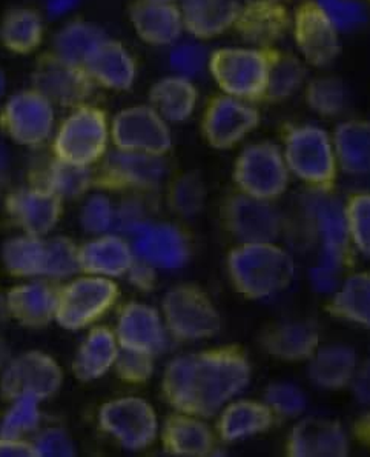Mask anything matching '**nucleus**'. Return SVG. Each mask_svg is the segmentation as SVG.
Wrapping results in <instances>:
<instances>
[{
  "mask_svg": "<svg viewBox=\"0 0 370 457\" xmlns=\"http://www.w3.org/2000/svg\"><path fill=\"white\" fill-rule=\"evenodd\" d=\"M166 329L177 340L210 339L221 329L214 302L197 285H177L161 302Z\"/></svg>",
  "mask_w": 370,
  "mask_h": 457,
  "instance_id": "nucleus-5",
  "label": "nucleus"
},
{
  "mask_svg": "<svg viewBox=\"0 0 370 457\" xmlns=\"http://www.w3.org/2000/svg\"><path fill=\"white\" fill-rule=\"evenodd\" d=\"M114 212L116 208L105 195H91L83 207L80 222L85 231L93 235H102L112 228Z\"/></svg>",
  "mask_w": 370,
  "mask_h": 457,
  "instance_id": "nucleus-51",
  "label": "nucleus"
},
{
  "mask_svg": "<svg viewBox=\"0 0 370 457\" xmlns=\"http://www.w3.org/2000/svg\"><path fill=\"white\" fill-rule=\"evenodd\" d=\"M163 2H177V0H163Z\"/></svg>",
  "mask_w": 370,
  "mask_h": 457,
  "instance_id": "nucleus-64",
  "label": "nucleus"
},
{
  "mask_svg": "<svg viewBox=\"0 0 370 457\" xmlns=\"http://www.w3.org/2000/svg\"><path fill=\"white\" fill-rule=\"evenodd\" d=\"M265 402L274 413L283 418H297L308 407V399L303 390L289 382L269 385L265 393Z\"/></svg>",
  "mask_w": 370,
  "mask_h": 457,
  "instance_id": "nucleus-48",
  "label": "nucleus"
},
{
  "mask_svg": "<svg viewBox=\"0 0 370 457\" xmlns=\"http://www.w3.org/2000/svg\"><path fill=\"white\" fill-rule=\"evenodd\" d=\"M6 165H8V156H6V151L0 146V171H6Z\"/></svg>",
  "mask_w": 370,
  "mask_h": 457,
  "instance_id": "nucleus-61",
  "label": "nucleus"
},
{
  "mask_svg": "<svg viewBox=\"0 0 370 457\" xmlns=\"http://www.w3.org/2000/svg\"><path fill=\"white\" fill-rule=\"evenodd\" d=\"M306 104L325 118L341 114L348 104L346 85L337 78H317L306 87Z\"/></svg>",
  "mask_w": 370,
  "mask_h": 457,
  "instance_id": "nucleus-42",
  "label": "nucleus"
},
{
  "mask_svg": "<svg viewBox=\"0 0 370 457\" xmlns=\"http://www.w3.org/2000/svg\"><path fill=\"white\" fill-rule=\"evenodd\" d=\"M338 167L350 176H370V120L350 119L333 133Z\"/></svg>",
  "mask_w": 370,
  "mask_h": 457,
  "instance_id": "nucleus-34",
  "label": "nucleus"
},
{
  "mask_svg": "<svg viewBox=\"0 0 370 457\" xmlns=\"http://www.w3.org/2000/svg\"><path fill=\"white\" fill-rule=\"evenodd\" d=\"M85 68L95 84L114 91H127L137 78L134 57L120 42L110 37L95 48Z\"/></svg>",
  "mask_w": 370,
  "mask_h": 457,
  "instance_id": "nucleus-30",
  "label": "nucleus"
},
{
  "mask_svg": "<svg viewBox=\"0 0 370 457\" xmlns=\"http://www.w3.org/2000/svg\"><path fill=\"white\" fill-rule=\"evenodd\" d=\"M210 57L208 50L199 42H182L174 44L169 53V65L174 74L193 80L210 68Z\"/></svg>",
  "mask_w": 370,
  "mask_h": 457,
  "instance_id": "nucleus-47",
  "label": "nucleus"
},
{
  "mask_svg": "<svg viewBox=\"0 0 370 457\" xmlns=\"http://www.w3.org/2000/svg\"><path fill=\"white\" fill-rule=\"evenodd\" d=\"M0 129L19 145H42L54 129V105L37 89L16 93L0 112Z\"/></svg>",
  "mask_w": 370,
  "mask_h": 457,
  "instance_id": "nucleus-14",
  "label": "nucleus"
},
{
  "mask_svg": "<svg viewBox=\"0 0 370 457\" xmlns=\"http://www.w3.org/2000/svg\"><path fill=\"white\" fill-rule=\"evenodd\" d=\"M333 27L340 31H352L367 21V8L363 0H316Z\"/></svg>",
  "mask_w": 370,
  "mask_h": 457,
  "instance_id": "nucleus-49",
  "label": "nucleus"
},
{
  "mask_svg": "<svg viewBox=\"0 0 370 457\" xmlns=\"http://www.w3.org/2000/svg\"><path fill=\"white\" fill-rule=\"evenodd\" d=\"M163 156L117 150L105 154L95 171V188L110 191H151L165 178Z\"/></svg>",
  "mask_w": 370,
  "mask_h": 457,
  "instance_id": "nucleus-13",
  "label": "nucleus"
},
{
  "mask_svg": "<svg viewBox=\"0 0 370 457\" xmlns=\"http://www.w3.org/2000/svg\"><path fill=\"white\" fill-rule=\"evenodd\" d=\"M40 402L36 397L23 396L12 401V405L0 422V436L23 439L40 424Z\"/></svg>",
  "mask_w": 370,
  "mask_h": 457,
  "instance_id": "nucleus-44",
  "label": "nucleus"
},
{
  "mask_svg": "<svg viewBox=\"0 0 370 457\" xmlns=\"http://www.w3.org/2000/svg\"><path fill=\"white\" fill-rule=\"evenodd\" d=\"M199 102V91L191 79L172 74L152 85L150 105L168 123H180L193 116Z\"/></svg>",
  "mask_w": 370,
  "mask_h": 457,
  "instance_id": "nucleus-35",
  "label": "nucleus"
},
{
  "mask_svg": "<svg viewBox=\"0 0 370 457\" xmlns=\"http://www.w3.org/2000/svg\"><path fill=\"white\" fill-rule=\"evenodd\" d=\"M185 31L199 40L214 39L235 27L242 12L238 0H182Z\"/></svg>",
  "mask_w": 370,
  "mask_h": 457,
  "instance_id": "nucleus-27",
  "label": "nucleus"
},
{
  "mask_svg": "<svg viewBox=\"0 0 370 457\" xmlns=\"http://www.w3.org/2000/svg\"><path fill=\"white\" fill-rule=\"evenodd\" d=\"M120 353L119 340L108 327H95L78 346V354L72 362V373L82 382L100 379L114 365Z\"/></svg>",
  "mask_w": 370,
  "mask_h": 457,
  "instance_id": "nucleus-33",
  "label": "nucleus"
},
{
  "mask_svg": "<svg viewBox=\"0 0 370 457\" xmlns=\"http://www.w3.org/2000/svg\"><path fill=\"white\" fill-rule=\"evenodd\" d=\"M269 71L263 101L282 102L295 95L306 79V68L299 57L286 51L267 48Z\"/></svg>",
  "mask_w": 370,
  "mask_h": 457,
  "instance_id": "nucleus-40",
  "label": "nucleus"
},
{
  "mask_svg": "<svg viewBox=\"0 0 370 457\" xmlns=\"http://www.w3.org/2000/svg\"><path fill=\"white\" fill-rule=\"evenodd\" d=\"M349 235L354 245L370 257V195L358 193L346 204Z\"/></svg>",
  "mask_w": 370,
  "mask_h": 457,
  "instance_id": "nucleus-46",
  "label": "nucleus"
},
{
  "mask_svg": "<svg viewBox=\"0 0 370 457\" xmlns=\"http://www.w3.org/2000/svg\"><path fill=\"white\" fill-rule=\"evenodd\" d=\"M44 21L36 10L14 8L0 23V42L14 54H29L44 40Z\"/></svg>",
  "mask_w": 370,
  "mask_h": 457,
  "instance_id": "nucleus-37",
  "label": "nucleus"
},
{
  "mask_svg": "<svg viewBox=\"0 0 370 457\" xmlns=\"http://www.w3.org/2000/svg\"><path fill=\"white\" fill-rule=\"evenodd\" d=\"M39 457L76 456V445L65 429L48 428L33 442Z\"/></svg>",
  "mask_w": 370,
  "mask_h": 457,
  "instance_id": "nucleus-53",
  "label": "nucleus"
},
{
  "mask_svg": "<svg viewBox=\"0 0 370 457\" xmlns=\"http://www.w3.org/2000/svg\"><path fill=\"white\" fill-rule=\"evenodd\" d=\"M6 314H8L6 297H4V295L0 293V329H2V324H4V320H5ZM5 344H4V339H2V336H0V367L5 363Z\"/></svg>",
  "mask_w": 370,
  "mask_h": 457,
  "instance_id": "nucleus-60",
  "label": "nucleus"
},
{
  "mask_svg": "<svg viewBox=\"0 0 370 457\" xmlns=\"http://www.w3.org/2000/svg\"><path fill=\"white\" fill-rule=\"evenodd\" d=\"M80 0H46V12L51 17H62L72 12Z\"/></svg>",
  "mask_w": 370,
  "mask_h": 457,
  "instance_id": "nucleus-58",
  "label": "nucleus"
},
{
  "mask_svg": "<svg viewBox=\"0 0 370 457\" xmlns=\"http://www.w3.org/2000/svg\"><path fill=\"white\" fill-rule=\"evenodd\" d=\"M292 457H344L349 439L343 425L326 418H306L293 427L288 439Z\"/></svg>",
  "mask_w": 370,
  "mask_h": 457,
  "instance_id": "nucleus-23",
  "label": "nucleus"
},
{
  "mask_svg": "<svg viewBox=\"0 0 370 457\" xmlns=\"http://www.w3.org/2000/svg\"><path fill=\"white\" fill-rule=\"evenodd\" d=\"M119 287L110 278L85 276L62 287L55 310V322L63 329L78 331L95 324L114 307Z\"/></svg>",
  "mask_w": 370,
  "mask_h": 457,
  "instance_id": "nucleus-8",
  "label": "nucleus"
},
{
  "mask_svg": "<svg viewBox=\"0 0 370 457\" xmlns=\"http://www.w3.org/2000/svg\"><path fill=\"white\" fill-rule=\"evenodd\" d=\"M44 185L61 195L63 201L78 199L95 188V170L54 157L45 176Z\"/></svg>",
  "mask_w": 370,
  "mask_h": 457,
  "instance_id": "nucleus-41",
  "label": "nucleus"
},
{
  "mask_svg": "<svg viewBox=\"0 0 370 457\" xmlns=\"http://www.w3.org/2000/svg\"><path fill=\"white\" fill-rule=\"evenodd\" d=\"M127 279L129 282L142 291H152L155 287V268L148 262H144L142 259H136L131 270L127 271Z\"/></svg>",
  "mask_w": 370,
  "mask_h": 457,
  "instance_id": "nucleus-55",
  "label": "nucleus"
},
{
  "mask_svg": "<svg viewBox=\"0 0 370 457\" xmlns=\"http://www.w3.org/2000/svg\"><path fill=\"white\" fill-rule=\"evenodd\" d=\"M136 253L119 236H102L78 248L80 271L91 276L122 278L136 262Z\"/></svg>",
  "mask_w": 370,
  "mask_h": 457,
  "instance_id": "nucleus-29",
  "label": "nucleus"
},
{
  "mask_svg": "<svg viewBox=\"0 0 370 457\" xmlns=\"http://www.w3.org/2000/svg\"><path fill=\"white\" fill-rule=\"evenodd\" d=\"M292 23L288 6L282 0H249L242 5L234 29L254 48H271Z\"/></svg>",
  "mask_w": 370,
  "mask_h": 457,
  "instance_id": "nucleus-22",
  "label": "nucleus"
},
{
  "mask_svg": "<svg viewBox=\"0 0 370 457\" xmlns=\"http://www.w3.org/2000/svg\"><path fill=\"white\" fill-rule=\"evenodd\" d=\"M350 386L357 401L370 405V362L358 369Z\"/></svg>",
  "mask_w": 370,
  "mask_h": 457,
  "instance_id": "nucleus-57",
  "label": "nucleus"
},
{
  "mask_svg": "<svg viewBox=\"0 0 370 457\" xmlns=\"http://www.w3.org/2000/svg\"><path fill=\"white\" fill-rule=\"evenodd\" d=\"M260 123V112L248 101L221 95L206 106L201 131L216 150H229L252 133Z\"/></svg>",
  "mask_w": 370,
  "mask_h": 457,
  "instance_id": "nucleus-18",
  "label": "nucleus"
},
{
  "mask_svg": "<svg viewBox=\"0 0 370 457\" xmlns=\"http://www.w3.org/2000/svg\"><path fill=\"white\" fill-rule=\"evenodd\" d=\"M358 369V356L352 346L326 345L310 357L308 376L321 390L337 391L352 384Z\"/></svg>",
  "mask_w": 370,
  "mask_h": 457,
  "instance_id": "nucleus-31",
  "label": "nucleus"
},
{
  "mask_svg": "<svg viewBox=\"0 0 370 457\" xmlns=\"http://www.w3.org/2000/svg\"><path fill=\"white\" fill-rule=\"evenodd\" d=\"M208 70L225 95L263 101L269 71L267 48H218L210 53Z\"/></svg>",
  "mask_w": 370,
  "mask_h": 457,
  "instance_id": "nucleus-4",
  "label": "nucleus"
},
{
  "mask_svg": "<svg viewBox=\"0 0 370 457\" xmlns=\"http://www.w3.org/2000/svg\"><path fill=\"white\" fill-rule=\"evenodd\" d=\"M275 422V413L266 402L242 399L223 408L217 433L221 441L235 442L265 433Z\"/></svg>",
  "mask_w": 370,
  "mask_h": 457,
  "instance_id": "nucleus-32",
  "label": "nucleus"
},
{
  "mask_svg": "<svg viewBox=\"0 0 370 457\" xmlns=\"http://www.w3.org/2000/svg\"><path fill=\"white\" fill-rule=\"evenodd\" d=\"M59 291L46 282L16 285L5 295L8 314L25 328H45L55 320Z\"/></svg>",
  "mask_w": 370,
  "mask_h": 457,
  "instance_id": "nucleus-26",
  "label": "nucleus"
},
{
  "mask_svg": "<svg viewBox=\"0 0 370 457\" xmlns=\"http://www.w3.org/2000/svg\"><path fill=\"white\" fill-rule=\"evenodd\" d=\"M0 256L6 271L12 276L45 278L48 242L39 236H17L2 245Z\"/></svg>",
  "mask_w": 370,
  "mask_h": 457,
  "instance_id": "nucleus-36",
  "label": "nucleus"
},
{
  "mask_svg": "<svg viewBox=\"0 0 370 457\" xmlns=\"http://www.w3.org/2000/svg\"><path fill=\"white\" fill-rule=\"evenodd\" d=\"M127 16L138 37L152 46L177 44L185 31L182 10L176 2L134 0Z\"/></svg>",
  "mask_w": 370,
  "mask_h": 457,
  "instance_id": "nucleus-21",
  "label": "nucleus"
},
{
  "mask_svg": "<svg viewBox=\"0 0 370 457\" xmlns=\"http://www.w3.org/2000/svg\"><path fill=\"white\" fill-rule=\"evenodd\" d=\"M6 87V78L5 73H4V70L0 68V96L4 95V91H5Z\"/></svg>",
  "mask_w": 370,
  "mask_h": 457,
  "instance_id": "nucleus-62",
  "label": "nucleus"
},
{
  "mask_svg": "<svg viewBox=\"0 0 370 457\" xmlns=\"http://www.w3.org/2000/svg\"><path fill=\"white\" fill-rule=\"evenodd\" d=\"M289 174L282 148L267 140L246 146L234 165L238 191L263 201L272 202L286 193Z\"/></svg>",
  "mask_w": 370,
  "mask_h": 457,
  "instance_id": "nucleus-7",
  "label": "nucleus"
},
{
  "mask_svg": "<svg viewBox=\"0 0 370 457\" xmlns=\"http://www.w3.org/2000/svg\"><path fill=\"white\" fill-rule=\"evenodd\" d=\"M340 274L341 271L337 268L318 263L316 267L310 268V284L318 293H335L340 287Z\"/></svg>",
  "mask_w": 370,
  "mask_h": 457,
  "instance_id": "nucleus-54",
  "label": "nucleus"
},
{
  "mask_svg": "<svg viewBox=\"0 0 370 457\" xmlns=\"http://www.w3.org/2000/svg\"><path fill=\"white\" fill-rule=\"evenodd\" d=\"M119 345L133 352L159 354L166 346V325L155 308L129 302L123 307L116 329Z\"/></svg>",
  "mask_w": 370,
  "mask_h": 457,
  "instance_id": "nucleus-24",
  "label": "nucleus"
},
{
  "mask_svg": "<svg viewBox=\"0 0 370 457\" xmlns=\"http://www.w3.org/2000/svg\"><path fill=\"white\" fill-rule=\"evenodd\" d=\"M227 231L240 244L275 242L283 231V218L271 201L257 199L238 191L221 208Z\"/></svg>",
  "mask_w": 370,
  "mask_h": 457,
  "instance_id": "nucleus-16",
  "label": "nucleus"
},
{
  "mask_svg": "<svg viewBox=\"0 0 370 457\" xmlns=\"http://www.w3.org/2000/svg\"><path fill=\"white\" fill-rule=\"evenodd\" d=\"M5 210L25 235H50L63 214V199L45 185H33L6 195Z\"/></svg>",
  "mask_w": 370,
  "mask_h": 457,
  "instance_id": "nucleus-19",
  "label": "nucleus"
},
{
  "mask_svg": "<svg viewBox=\"0 0 370 457\" xmlns=\"http://www.w3.org/2000/svg\"><path fill=\"white\" fill-rule=\"evenodd\" d=\"M48 242V257H46V271L45 278L63 279L71 278L80 271L78 263V248L74 240L65 236H57Z\"/></svg>",
  "mask_w": 370,
  "mask_h": 457,
  "instance_id": "nucleus-45",
  "label": "nucleus"
},
{
  "mask_svg": "<svg viewBox=\"0 0 370 457\" xmlns=\"http://www.w3.org/2000/svg\"><path fill=\"white\" fill-rule=\"evenodd\" d=\"M168 202L172 212L182 218H193L201 212L206 202V185L195 171L178 176L172 184Z\"/></svg>",
  "mask_w": 370,
  "mask_h": 457,
  "instance_id": "nucleus-43",
  "label": "nucleus"
},
{
  "mask_svg": "<svg viewBox=\"0 0 370 457\" xmlns=\"http://www.w3.org/2000/svg\"><path fill=\"white\" fill-rule=\"evenodd\" d=\"M0 457H39L33 442L0 436Z\"/></svg>",
  "mask_w": 370,
  "mask_h": 457,
  "instance_id": "nucleus-56",
  "label": "nucleus"
},
{
  "mask_svg": "<svg viewBox=\"0 0 370 457\" xmlns=\"http://www.w3.org/2000/svg\"><path fill=\"white\" fill-rule=\"evenodd\" d=\"M251 376L243 348L220 346L172 359L161 379V393L176 411L212 418L248 386Z\"/></svg>",
  "mask_w": 370,
  "mask_h": 457,
  "instance_id": "nucleus-1",
  "label": "nucleus"
},
{
  "mask_svg": "<svg viewBox=\"0 0 370 457\" xmlns=\"http://www.w3.org/2000/svg\"><path fill=\"white\" fill-rule=\"evenodd\" d=\"M133 250L138 259L161 270H178L188 263V236L172 223H144L134 233Z\"/></svg>",
  "mask_w": 370,
  "mask_h": 457,
  "instance_id": "nucleus-20",
  "label": "nucleus"
},
{
  "mask_svg": "<svg viewBox=\"0 0 370 457\" xmlns=\"http://www.w3.org/2000/svg\"><path fill=\"white\" fill-rule=\"evenodd\" d=\"M5 173L4 171H0V195H2V191H4V188H5Z\"/></svg>",
  "mask_w": 370,
  "mask_h": 457,
  "instance_id": "nucleus-63",
  "label": "nucleus"
},
{
  "mask_svg": "<svg viewBox=\"0 0 370 457\" xmlns=\"http://www.w3.org/2000/svg\"><path fill=\"white\" fill-rule=\"evenodd\" d=\"M117 150L165 156L172 148L169 125L151 105H136L117 112L111 125Z\"/></svg>",
  "mask_w": 370,
  "mask_h": 457,
  "instance_id": "nucleus-12",
  "label": "nucleus"
},
{
  "mask_svg": "<svg viewBox=\"0 0 370 457\" xmlns=\"http://www.w3.org/2000/svg\"><path fill=\"white\" fill-rule=\"evenodd\" d=\"M110 127L103 110L97 106L82 105L62 123L54 139L57 159L93 167L100 162L108 150Z\"/></svg>",
  "mask_w": 370,
  "mask_h": 457,
  "instance_id": "nucleus-6",
  "label": "nucleus"
},
{
  "mask_svg": "<svg viewBox=\"0 0 370 457\" xmlns=\"http://www.w3.org/2000/svg\"><path fill=\"white\" fill-rule=\"evenodd\" d=\"M303 205L320 242V263L343 271L350 244L346 204L332 195V190L312 188Z\"/></svg>",
  "mask_w": 370,
  "mask_h": 457,
  "instance_id": "nucleus-9",
  "label": "nucleus"
},
{
  "mask_svg": "<svg viewBox=\"0 0 370 457\" xmlns=\"http://www.w3.org/2000/svg\"><path fill=\"white\" fill-rule=\"evenodd\" d=\"M284 159L289 171L317 190H332L337 179V154L326 129L301 125L284 137Z\"/></svg>",
  "mask_w": 370,
  "mask_h": 457,
  "instance_id": "nucleus-3",
  "label": "nucleus"
},
{
  "mask_svg": "<svg viewBox=\"0 0 370 457\" xmlns=\"http://www.w3.org/2000/svg\"><path fill=\"white\" fill-rule=\"evenodd\" d=\"M144 223H148L146 205L140 197L133 195L125 199L119 208H116L112 228H116L120 233L134 235L140 227H144Z\"/></svg>",
  "mask_w": 370,
  "mask_h": 457,
  "instance_id": "nucleus-52",
  "label": "nucleus"
},
{
  "mask_svg": "<svg viewBox=\"0 0 370 457\" xmlns=\"http://www.w3.org/2000/svg\"><path fill=\"white\" fill-rule=\"evenodd\" d=\"M95 85L86 68L63 61L53 51L40 57L33 71V88L63 108L86 105Z\"/></svg>",
  "mask_w": 370,
  "mask_h": 457,
  "instance_id": "nucleus-15",
  "label": "nucleus"
},
{
  "mask_svg": "<svg viewBox=\"0 0 370 457\" xmlns=\"http://www.w3.org/2000/svg\"><path fill=\"white\" fill-rule=\"evenodd\" d=\"M99 425L102 431L129 452H144L159 435L155 410L142 397H119L106 402L99 410Z\"/></svg>",
  "mask_w": 370,
  "mask_h": 457,
  "instance_id": "nucleus-10",
  "label": "nucleus"
},
{
  "mask_svg": "<svg viewBox=\"0 0 370 457\" xmlns=\"http://www.w3.org/2000/svg\"><path fill=\"white\" fill-rule=\"evenodd\" d=\"M227 273L237 293L251 301H265L288 290L295 262L274 242L240 244L227 254Z\"/></svg>",
  "mask_w": 370,
  "mask_h": 457,
  "instance_id": "nucleus-2",
  "label": "nucleus"
},
{
  "mask_svg": "<svg viewBox=\"0 0 370 457\" xmlns=\"http://www.w3.org/2000/svg\"><path fill=\"white\" fill-rule=\"evenodd\" d=\"M355 435L358 436L361 441L370 445V414L359 419L355 425Z\"/></svg>",
  "mask_w": 370,
  "mask_h": 457,
  "instance_id": "nucleus-59",
  "label": "nucleus"
},
{
  "mask_svg": "<svg viewBox=\"0 0 370 457\" xmlns=\"http://www.w3.org/2000/svg\"><path fill=\"white\" fill-rule=\"evenodd\" d=\"M161 444L172 456L205 457L216 448L210 425L193 414H171L161 427Z\"/></svg>",
  "mask_w": 370,
  "mask_h": 457,
  "instance_id": "nucleus-28",
  "label": "nucleus"
},
{
  "mask_svg": "<svg viewBox=\"0 0 370 457\" xmlns=\"http://www.w3.org/2000/svg\"><path fill=\"white\" fill-rule=\"evenodd\" d=\"M108 39L99 25L86 21H74L55 34L53 53L63 61L85 67L91 54Z\"/></svg>",
  "mask_w": 370,
  "mask_h": 457,
  "instance_id": "nucleus-39",
  "label": "nucleus"
},
{
  "mask_svg": "<svg viewBox=\"0 0 370 457\" xmlns=\"http://www.w3.org/2000/svg\"><path fill=\"white\" fill-rule=\"evenodd\" d=\"M259 344L269 356L284 362H306L320 348V331L306 320H289L266 328Z\"/></svg>",
  "mask_w": 370,
  "mask_h": 457,
  "instance_id": "nucleus-25",
  "label": "nucleus"
},
{
  "mask_svg": "<svg viewBox=\"0 0 370 457\" xmlns=\"http://www.w3.org/2000/svg\"><path fill=\"white\" fill-rule=\"evenodd\" d=\"M117 378L127 384H144L154 371V356L148 353L133 352L120 348L117 356Z\"/></svg>",
  "mask_w": 370,
  "mask_h": 457,
  "instance_id": "nucleus-50",
  "label": "nucleus"
},
{
  "mask_svg": "<svg viewBox=\"0 0 370 457\" xmlns=\"http://www.w3.org/2000/svg\"><path fill=\"white\" fill-rule=\"evenodd\" d=\"M327 312L335 318L370 328V273L349 276L338 287Z\"/></svg>",
  "mask_w": 370,
  "mask_h": 457,
  "instance_id": "nucleus-38",
  "label": "nucleus"
},
{
  "mask_svg": "<svg viewBox=\"0 0 370 457\" xmlns=\"http://www.w3.org/2000/svg\"><path fill=\"white\" fill-rule=\"evenodd\" d=\"M293 40L304 61L316 68H326L341 51L340 31L316 0L301 2L292 16Z\"/></svg>",
  "mask_w": 370,
  "mask_h": 457,
  "instance_id": "nucleus-17",
  "label": "nucleus"
},
{
  "mask_svg": "<svg viewBox=\"0 0 370 457\" xmlns=\"http://www.w3.org/2000/svg\"><path fill=\"white\" fill-rule=\"evenodd\" d=\"M63 384V371L54 357L39 350L25 352L8 362L0 378V396L6 401L31 396L44 402Z\"/></svg>",
  "mask_w": 370,
  "mask_h": 457,
  "instance_id": "nucleus-11",
  "label": "nucleus"
}]
</instances>
